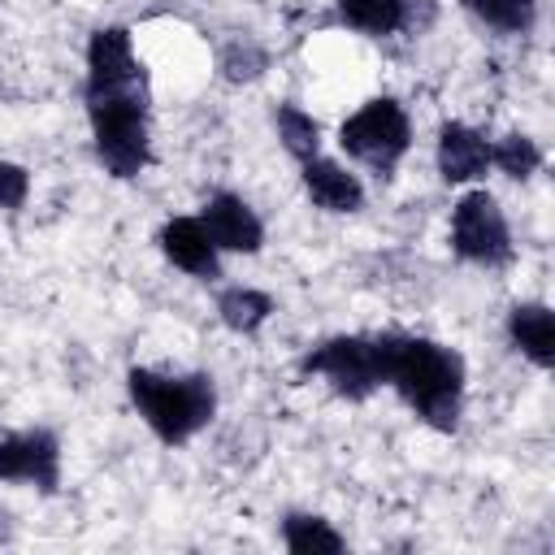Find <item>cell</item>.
Returning <instances> with one entry per match:
<instances>
[{
    "mask_svg": "<svg viewBox=\"0 0 555 555\" xmlns=\"http://www.w3.org/2000/svg\"><path fill=\"white\" fill-rule=\"evenodd\" d=\"M338 147H343L351 160L369 165L373 173L390 178L395 165H399V160L408 156V147H412V121H408V113H403L399 100L373 95V100H364V104L338 126Z\"/></svg>",
    "mask_w": 555,
    "mask_h": 555,
    "instance_id": "obj_4",
    "label": "cell"
},
{
    "mask_svg": "<svg viewBox=\"0 0 555 555\" xmlns=\"http://www.w3.org/2000/svg\"><path fill=\"white\" fill-rule=\"evenodd\" d=\"M490 165H494L503 178L525 182V178H533V173L542 169V147H538V139L512 130V134H503L499 143H490Z\"/></svg>",
    "mask_w": 555,
    "mask_h": 555,
    "instance_id": "obj_17",
    "label": "cell"
},
{
    "mask_svg": "<svg viewBox=\"0 0 555 555\" xmlns=\"http://www.w3.org/2000/svg\"><path fill=\"white\" fill-rule=\"evenodd\" d=\"M208 238L217 251H243V256H256L264 247V221L256 217V208L234 195V191H212L204 212H199Z\"/></svg>",
    "mask_w": 555,
    "mask_h": 555,
    "instance_id": "obj_8",
    "label": "cell"
},
{
    "mask_svg": "<svg viewBox=\"0 0 555 555\" xmlns=\"http://www.w3.org/2000/svg\"><path fill=\"white\" fill-rule=\"evenodd\" d=\"M451 251L468 264L499 269L512 260V230L499 199L486 186H473L451 208Z\"/></svg>",
    "mask_w": 555,
    "mask_h": 555,
    "instance_id": "obj_6",
    "label": "cell"
},
{
    "mask_svg": "<svg viewBox=\"0 0 555 555\" xmlns=\"http://www.w3.org/2000/svg\"><path fill=\"white\" fill-rule=\"evenodd\" d=\"M273 126H278L282 147H286L299 165H304V160H312V156L321 152V121H317L312 113H304L299 104H278Z\"/></svg>",
    "mask_w": 555,
    "mask_h": 555,
    "instance_id": "obj_16",
    "label": "cell"
},
{
    "mask_svg": "<svg viewBox=\"0 0 555 555\" xmlns=\"http://www.w3.org/2000/svg\"><path fill=\"white\" fill-rule=\"evenodd\" d=\"M217 317L234 334H256L273 317V295L256 291V286H225L217 295Z\"/></svg>",
    "mask_w": 555,
    "mask_h": 555,
    "instance_id": "obj_13",
    "label": "cell"
},
{
    "mask_svg": "<svg viewBox=\"0 0 555 555\" xmlns=\"http://www.w3.org/2000/svg\"><path fill=\"white\" fill-rule=\"evenodd\" d=\"M217 69H221L225 82H256L269 69V52L251 39H230L217 56Z\"/></svg>",
    "mask_w": 555,
    "mask_h": 555,
    "instance_id": "obj_19",
    "label": "cell"
},
{
    "mask_svg": "<svg viewBox=\"0 0 555 555\" xmlns=\"http://www.w3.org/2000/svg\"><path fill=\"white\" fill-rule=\"evenodd\" d=\"M130 403L139 408L143 425L165 442L182 447L191 442L217 412V386L208 373H156V369H130L126 373Z\"/></svg>",
    "mask_w": 555,
    "mask_h": 555,
    "instance_id": "obj_3",
    "label": "cell"
},
{
    "mask_svg": "<svg viewBox=\"0 0 555 555\" xmlns=\"http://www.w3.org/2000/svg\"><path fill=\"white\" fill-rule=\"evenodd\" d=\"M304 191L321 212H360L364 208V182L347 165H338L321 152L312 160H304Z\"/></svg>",
    "mask_w": 555,
    "mask_h": 555,
    "instance_id": "obj_11",
    "label": "cell"
},
{
    "mask_svg": "<svg viewBox=\"0 0 555 555\" xmlns=\"http://www.w3.org/2000/svg\"><path fill=\"white\" fill-rule=\"evenodd\" d=\"M0 481H22L43 494L61 486V442L52 429H17L0 438Z\"/></svg>",
    "mask_w": 555,
    "mask_h": 555,
    "instance_id": "obj_7",
    "label": "cell"
},
{
    "mask_svg": "<svg viewBox=\"0 0 555 555\" xmlns=\"http://www.w3.org/2000/svg\"><path fill=\"white\" fill-rule=\"evenodd\" d=\"M507 338H512V347H516L529 364L555 369V317H551L546 304H538V299L516 304V308L507 312Z\"/></svg>",
    "mask_w": 555,
    "mask_h": 555,
    "instance_id": "obj_12",
    "label": "cell"
},
{
    "mask_svg": "<svg viewBox=\"0 0 555 555\" xmlns=\"http://www.w3.org/2000/svg\"><path fill=\"white\" fill-rule=\"evenodd\" d=\"M30 195V173L13 160H0V208H22Z\"/></svg>",
    "mask_w": 555,
    "mask_h": 555,
    "instance_id": "obj_20",
    "label": "cell"
},
{
    "mask_svg": "<svg viewBox=\"0 0 555 555\" xmlns=\"http://www.w3.org/2000/svg\"><path fill=\"white\" fill-rule=\"evenodd\" d=\"M282 542H286V551H295V555H317V551L338 555V551H347L343 533H338L325 516H312V512H291V516L282 520Z\"/></svg>",
    "mask_w": 555,
    "mask_h": 555,
    "instance_id": "obj_14",
    "label": "cell"
},
{
    "mask_svg": "<svg viewBox=\"0 0 555 555\" xmlns=\"http://www.w3.org/2000/svg\"><path fill=\"white\" fill-rule=\"evenodd\" d=\"M464 4L499 35H525L538 22V0H464Z\"/></svg>",
    "mask_w": 555,
    "mask_h": 555,
    "instance_id": "obj_18",
    "label": "cell"
},
{
    "mask_svg": "<svg viewBox=\"0 0 555 555\" xmlns=\"http://www.w3.org/2000/svg\"><path fill=\"white\" fill-rule=\"evenodd\" d=\"M490 169V143L481 130L464 126V121H447L438 130V173L442 182L451 186H464V182H477L486 178Z\"/></svg>",
    "mask_w": 555,
    "mask_h": 555,
    "instance_id": "obj_10",
    "label": "cell"
},
{
    "mask_svg": "<svg viewBox=\"0 0 555 555\" xmlns=\"http://www.w3.org/2000/svg\"><path fill=\"white\" fill-rule=\"evenodd\" d=\"M382 347H386V386H395L399 399L429 429L455 434L460 412H464V360H460V351H451L434 338L399 334V330H386Z\"/></svg>",
    "mask_w": 555,
    "mask_h": 555,
    "instance_id": "obj_1",
    "label": "cell"
},
{
    "mask_svg": "<svg viewBox=\"0 0 555 555\" xmlns=\"http://www.w3.org/2000/svg\"><path fill=\"white\" fill-rule=\"evenodd\" d=\"M91 139L100 165L130 182L152 160V130H147V74L113 78V82H87L82 87Z\"/></svg>",
    "mask_w": 555,
    "mask_h": 555,
    "instance_id": "obj_2",
    "label": "cell"
},
{
    "mask_svg": "<svg viewBox=\"0 0 555 555\" xmlns=\"http://www.w3.org/2000/svg\"><path fill=\"white\" fill-rule=\"evenodd\" d=\"M299 369L312 377H325L334 395L360 403L377 386H386V347H382V334H334L321 347H312L299 360Z\"/></svg>",
    "mask_w": 555,
    "mask_h": 555,
    "instance_id": "obj_5",
    "label": "cell"
},
{
    "mask_svg": "<svg viewBox=\"0 0 555 555\" xmlns=\"http://www.w3.org/2000/svg\"><path fill=\"white\" fill-rule=\"evenodd\" d=\"M338 13L360 35H395L408 22V0H338Z\"/></svg>",
    "mask_w": 555,
    "mask_h": 555,
    "instance_id": "obj_15",
    "label": "cell"
},
{
    "mask_svg": "<svg viewBox=\"0 0 555 555\" xmlns=\"http://www.w3.org/2000/svg\"><path fill=\"white\" fill-rule=\"evenodd\" d=\"M156 243H160V251H165V260L173 269H182V273H191L199 282H217L221 278V251L212 247V238H208L199 217H169L160 225Z\"/></svg>",
    "mask_w": 555,
    "mask_h": 555,
    "instance_id": "obj_9",
    "label": "cell"
}]
</instances>
